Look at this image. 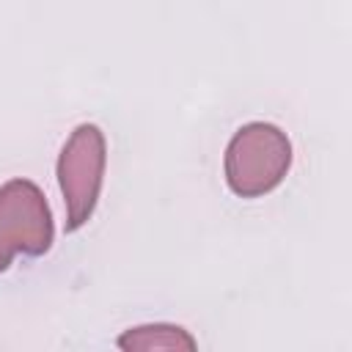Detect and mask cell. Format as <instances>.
<instances>
[{
  "mask_svg": "<svg viewBox=\"0 0 352 352\" xmlns=\"http://www.w3.org/2000/svg\"><path fill=\"white\" fill-rule=\"evenodd\" d=\"M55 223L44 190L30 179H8L0 184V272L14 256L38 258L52 248Z\"/></svg>",
  "mask_w": 352,
  "mask_h": 352,
  "instance_id": "cell-3",
  "label": "cell"
},
{
  "mask_svg": "<svg viewBox=\"0 0 352 352\" xmlns=\"http://www.w3.org/2000/svg\"><path fill=\"white\" fill-rule=\"evenodd\" d=\"M292 157V140L278 124L248 121L226 146V184L239 198H261L286 179Z\"/></svg>",
  "mask_w": 352,
  "mask_h": 352,
  "instance_id": "cell-1",
  "label": "cell"
},
{
  "mask_svg": "<svg viewBox=\"0 0 352 352\" xmlns=\"http://www.w3.org/2000/svg\"><path fill=\"white\" fill-rule=\"evenodd\" d=\"M118 349H126V352H138V349H195V338L179 327V324H165V322H157V324H140V327H129L118 336Z\"/></svg>",
  "mask_w": 352,
  "mask_h": 352,
  "instance_id": "cell-4",
  "label": "cell"
},
{
  "mask_svg": "<svg viewBox=\"0 0 352 352\" xmlns=\"http://www.w3.org/2000/svg\"><path fill=\"white\" fill-rule=\"evenodd\" d=\"M107 165V140L96 124H77L55 165L58 187L66 204V234L80 231L91 217L102 195Z\"/></svg>",
  "mask_w": 352,
  "mask_h": 352,
  "instance_id": "cell-2",
  "label": "cell"
}]
</instances>
